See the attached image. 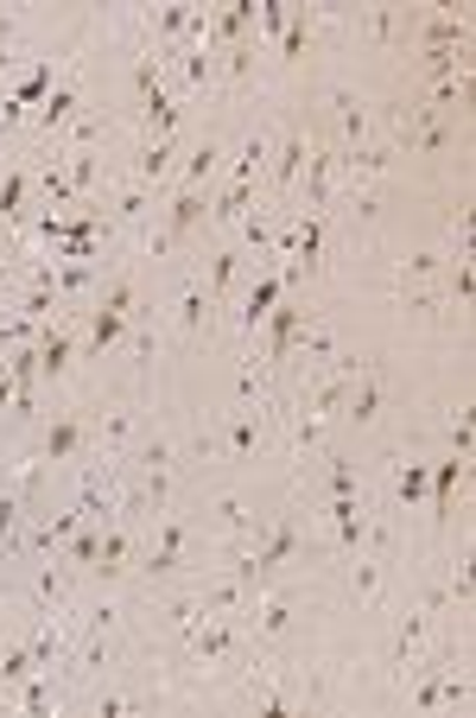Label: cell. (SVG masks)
<instances>
[{
	"label": "cell",
	"instance_id": "cell-1",
	"mask_svg": "<svg viewBox=\"0 0 476 718\" xmlns=\"http://www.w3.org/2000/svg\"><path fill=\"white\" fill-rule=\"evenodd\" d=\"M413 674H426L413 687V712H457V706H470V674L464 667H445V662H432V655H420Z\"/></svg>",
	"mask_w": 476,
	"mask_h": 718
},
{
	"label": "cell",
	"instance_id": "cell-2",
	"mask_svg": "<svg viewBox=\"0 0 476 718\" xmlns=\"http://www.w3.org/2000/svg\"><path fill=\"white\" fill-rule=\"evenodd\" d=\"M184 521H172V515H159V540L147 547V560H140V579L147 585H166V579H178V566H184Z\"/></svg>",
	"mask_w": 476,
	"mask_h": 718
},
{
	"label": "cell",
	"instance_id": "cell-3",
	"mask_svg": "<svg viewBox=\"0 0 476 718\" xmlns=\"http://www.w3.org/2000/svg\"><path fill=\"white\" fill-rule=\"evenodd\" d=\"M426 642H432V611L420 604V611H406V616H401V630H394V642H388V667L413 674V662L426 655Z\"/></svg>",
	"mask_w": 476,
	"mask_h": 718
},
{
	"label": "cell",
	"instance_id": "cell-4",
	"mask_svg": "<svg viewBox=\"0 0 476 718\" xmlns=\"http://www.w3.org/2000/svg\"><path fill=\"white\" fill-rule=\"evenodd\" d=\"M76 350H83V344H76L57 318H51V325H39V382H64V376H71V362H76Z\"/></svg>",
	"mask_w": 476,
	"mask_h": 718
},
{
	"label": "cell",
	"instance_id": "cell-5",
	"mask_svg": "<svg viewBox=\"0 0 476 718\" xmlns=\"http://www.w3.org/2000/svg\"><path fill=\"white\" fill-rule=\"evenodd\" d=\"M305 318H311V312H305L299 299H279V306L267 312V362H286V357H293V337H299Z\"/></svg>",
	"mask_w": 476,
	"mask_h": 718
},
{
	"label": "cell",
	"instance_id": "cell-6",
	"mask_svg": "<svg viewBox=\"0 0 476 718\" xmlns=\"http://www.w3.org/2000/svg\"><path fill=\"white\" fill-rule=\"evenodd\" d=\"M203 223H210V204H203V191L178 184L172 210H166V235H172V249H178V242H191V235H198Z\"/></svg>",
	"mask_w": 476,
	"mask_h": 718
},
{
	"label": "cell",
	"instance_id": "cell-7",
	"mask_svg": "<svg viewBox=\"0 0 476 718\" xmlns=\"http://www.w3.org/2000/svg\"><path fill=\"white\" fill-rule=\"evenodd\" d=\"M248 616H254V636L261 642H279L293 630V598H286V591H254Z\"/></svg>",
	"mask_w": 476,
	"mask_h": 718
},
{
	"label": "cell",
	"instance_id": "cell-8",
	"mask_svg": "<svg viewBox=\"0 0 476 718\" xmlns=\"http://www.w3.org/2000/svg\"><path fill=\"white\" fill-rule=\"evenodd\" d=\"M83 452V420L76 413H57L45 426V439H39V464H64V458H76Z\"/></svg>",
	"mask_w": 476,
	"mask_h": 718
},
{
	"label": "cell",
	"instance_id": "cell-9",
	"mask_svg": "<svg viewBox=\"0 0 476 718\" xmlns=\"http://www.w3.org/2000/svg\"><path fill=\"white\" fill-rule=\"evenodd\" d=\"M343 420H356V426H369V420H381V376L362 362V376L350 382V394H343Z\"/></svg>",
	"mask_w": 476,
	"mask_h": 718
},
{
	"label": "cell",
	"instance_id": "cell-10",
	"mask_svg": "<svg viewBox=\"0 0 476 718\" xmlns=\"http://www.w3.org/2000/svg\"><path fill=\"white\" fill-rule=\"evenodd\" d=\"M305 154H311V147H305V128H286L274 140V184H279V191H293V184H299Z\"/></svg>",
	"mask_w": 476,
	"mask_h": 718
},
{
	"label": "cell",
	"instance_id": "cell-11",
	"mask_svg": "<svg viewBox=\"0 0 476 718\" xmlns=\"http://www.w3.org/2000/svg\"><path fill=\"white\" fill-rule=\"evenodd\" d=\"M330 528H337V547H343V553H356V547H362V535H369V515H362V503H356V496H330Z\"/></svg>",
	"mask_w": 476,
	"mask_h": 718
},
{
	"label": "cell",
	"instance_id": "cell-12",
	"mask_svg": "<svg viewBox=\"0 0 476 718\" xmlns=\"http://www.w3.org/2000/svg\"><path fill=\"white\" fill-rule=\"evenodd\" d=\"M127 560H134V540H127L121 521H108V528H102V553H96V566H89V572L108 585V579H121V572H127Z\"/></svg>",
	"mask_w": 476,
	"mask_h": 718
},
{
	"label": "cell",
	"instance_id": "cell-13",
	"mask_svg": "<svg viewBox=\"0 0 476 718\" xmlns=\"http://www.w3.org/2000/svg\"><path fill=\"white\" fill-rule=\"evenodd\" d=\"M166 179H172V134L147 140L140 159H134V184H140V191H152V184H166Z\"/></svg>",
	"mask_w": 476,
	"mask_h": 718
},
{
	"label": "cell",
	"instance_id": "cell-14",
	"mask_svg": "<svg viewBox=\"0 0 476 718\" xmlns=\"http://www.w3.org/2000/svg\"><path fill=\"white\" fill-rule=\"evenodd\" d=\"M223 445H229V458H235V464L254 458V452H261V413H254V408H235V413H229Z\"/></svg>",
	"mask_w": 476,
	"mask_h": 718
},
{
	"label": "cell",
	"instance_id": "cell-15",
	"mask_svg": "<svg viewBox=\"0 0 476 718\" xmlns=\"http://www.w3.org/2000/svg\"><path fill=\"white\" fill-rule=\"evenodd\" d=\"M464 464H470V458H445V464H432L426 496H432V515H438V521L452 515V496H457V484H464Z\"/></svg>",
	"mask_w": 476,
	"mask_h": 718
},
{
	"label": "cell",
	"instance_id": "cell-16",
	"mask_svg": "<svg viewBox=\"0 0 476 718\" xmlns=\"http://www.w3.org/2000/svg\"><path fill=\"white\" fill-rule=\"evenodd\" d=\"M286 286H293L286 274H267V281L254 286V293H248V306H242V331H261V325H267V312H274L279 299H286Z\"/></svg>",
	"mask_w": 476,
	"mask_h": 718
},
{
	"label": "cell",
	"instance_id": "cell-17",
	"mask_svg": "<svg viewBox=\"0 0 476 718\" xmlns=\"http://www.w3.org/2000/svg\"><path fill=\"white\" fill-rule=\"evenodd\" d=\"M178 331H184V337H198L203 331V318H210V286H203V281H184V286H178Z\"/></svg>",
	"mask_w": 476,
	"mask_h": 718
},
{
	"label": "cell",
	"instance_id": "cell-18",
	"mask_svg": "<svg viewBox=\"0 0 476 718\" xmlns=\"http://www.w3.org/2000/svg\"><path fill=\"white\" fill-rule=\"evenodd\" d=\"M127 325H134V318H121V312H89V337H83V350H89V357H102V350H115V344H121L127 337Z\"/></svg>",
	"mask_w": 476,
	"mask_h": 718
},
{
	"label": "cell",
	"instance_id": "cell-19",
	"mask_svg": "<svg viewBox=\"0 0 476 718\" xmlns=\"http://www.w3.org/2000/svg\"><path fill=\"white\" fill-rule=\"evenodd\" d=\"M267 159H274V140H267V134H248V140H242V154H235L229 184H254L261 172H267Z\"/></svg>",
	"mask_w": 476,
	"mask_h": 718
},
{
	"label": "cell",
	"instance_id": "cell-20",
	"mask_svg": "<svg viewBox=\"0 0 476 718\" xmlns=\"http://www.w3.org/2000/svg\"><path fill=\"white\" fill-rule=\"evenodd\" d=\"M330 103H337V128H343V140H350V147H362V134H369V103H362V96H350V89H337Z\"/></svg>",
	"mask_w": 476,
	"mask_h": 718
},
{
	"label": "cell",
	"instance_id": "cell-21",
	"mask_svg": "<svg viewBox=\"0 0 476 718\" xmlns=\"http://www.w3.org/2000/svg\"><path fill=\"white\" fill-rule=\"evenodd\" d=\"M140 122H147V140H159V134L178 128V103L166 89H152V96H140Z\"/></svg>",
	"mask_w": 476,
	"mask_h": 718
},
{
	"label": "cell",
	"instance_id": "cell-22",
	"mask_svg": "<svg viewBox=\"0 0 476 718\" xmlns=\"http://www.w3.org/2000/svg\"><path fill=\"white\" fill-rule=\"evenodd\" d=\"M216 166H223V147H216V140H198V147H191V159H184V172H178V184L203 191V179H210Z\"/></svg>",
	"mask_w": 476,
	"mask_h": 718
},
{
	"label": "cell",
	"instance_id": "cell-23",
	"mask_svg": "<svg viewBox=\"0 0 476 718\" xmlns=\"http://www.w3.org/2000/svg\"><path fill=\"white\" fill-rule=\"evenodd\" d=\"M71 122H76V89L71 83H57V89L45 96V108H39V128L57 134V128H71Z\"/></svg>",
	"mask_w": 476,
	"mask_h": 718
},
{
	"label": "cell",
	"instance_id": "cell-24",
	"mask_svg": "<svg viewBox=\"0 0 476 718\" xmlns=\"http://www.w3.org/2000/svg\"><path fill=\"white\" fill-rule=\"evenodd\" d=\"M64 547V560L71 566H96V553H102V521H83L71 540H57Z\"/></svg>",
	"mask_w": 476,
	"mask_h": 718
},
{
	"label": "cell",
	"instance_id": "cell-25",
	"mask_svg": "<svg viewBox=\"0 0 476 718\" xmlns=\"http://www.w3.org/2000/svg\"><path fill=\"white\" fill-rule=\"evenodd\" d=\"M25 210V166H7L0 172V223H20Z\"/></svg>",
	"mask_w": 476,
	"mask_h": 718
},
{
	"label": "cell",
	"instance_id": "cell-26",
	"mask_svg": "<svg viewBox=\"0 0 476 718\" xmlns=\"http://www.w3.org/2000/svg\"><path fill=\"white\" fill-rule=\"evenodd\" d=\"M254 204V184H223V198L210 204V223H242Z\"/></svg>",
	"mask_w": 476,
	"mask_h": 718
},
{
	"label": "cell",
	"instance_id": "cell-27",
	"mask_svg": "<svg viewBox=\"0 0 476 718\" xmlns=\"http://www.w3.org/2000/svg\"><path fill=\"white\" fill-rule=\"evenodd\" d=\"M20 503H25L20 489H7V484H0V553H13V540H20V521H25Z\"/></svg>",
	"mask_w": 476,
	"mask_h": 718
},
{
	"label": "cell",
	"instance_id": "cell-28",
	"mask_svg": "<svg viewBox=\"0 0 476 718\" xmlns=\"http://www.w3.org/2000/svg\"><path fill=\"white\" fill-rule=\"evenodd\" d=\"M235 274H242V255L235 249H216L210 255V299H223L229 286H235Z\"/></svg>",
	"mask_w": 476,
	"mask_h": 718
},
{
	"label": "cell",
	"instance_id": "cell-29",
	"mask_svg": "<svg viewBox=\"0 0 476 718\" xmlns=\"http://www.w3.org/2000/svg\"><path fill=\"white\" fill-rule=\"evenodd\" d=\"M426 477H432V464H401L394 496H401V503H420V496H426Z\"/></svg>",
	"mask_w": 476,
	"mask_h": 718
},
{
	"label": "cell",
	"instance_id": "cell-30",
	"mask_svg": "<svg viewBox=\"0 0 476 718\" xmlns=\"http://www.w3.org/2000/svg\"><path fill=\"white\" fill-rule=\"evenodd\" d=\"M350 591H356V604H375V591H381V560H356Z\"/></svg>",
	"mask_w": 476,
	"mask_h": 718
},
{
	"label": "cell",
	"instance_id": "cell-31",
	"mask_svg": "<svg viewBox=\"0 0 476 718\" xmlns=\"http://www.w3.org/2000/svg\"><path fill=\"white\" fill-rule=\"evenodd\" d=\"M305 45H311V20H305V13H293V20H286V32H279V52L299 57Z\"/></svg>",
	"mask_w": 476,
	"mask_h": 718
},
{
	"label": "cell",
	"instance_id": "cell-32",
	"mask_svg": "<svg viewBox=\"0 0 476 718\" xmlns=\"http://www.w3.org/2000/svg\"><path fill=\"white\" fill-rule=\"evenodd\" d=\"M191 32V7H159V39L172 45V39H184Z\"/></svg>",
	"mask_w": 476,
	"mask_h": 718
},
{
	"label": "cell",
	"instance_id": "cell-33",
	"mask_svg": "<svg viewBox=\"0 0 476 718\" xmlns=\"http://www.w3.org/2000/svg\"><path fill=\"white\" fill-rule=\"evenodd\" d=\"M115 217H121V223H140V217H147V191H140V184H127L121 198H115Z\"/></svg>",
	"mask_w": 476,
	"mask_h": 718
},
{
	"label": "cell",
	"instance_id": "cell-34",
	"mask_svg": "<svg viewBox=\"0 0 476 718\" xmlns=\"http://www.w3.org/2000/svg\"><path fill=\"white\" fill-rule=\"evenodd\" d=\"M127 439H134V413H108V426H102V445H108V452H121Z\"/></svg>",
	"mask_w": 476,
	"mask_h": 718
},
{
	"label": "cell",
	"instance_id": "cell-35",
	"mask_svg": "<svg viewBox=\"0 0 476 718\" xmlns=\"http://www.w3.org/2000/svg\"><path fill=\"white\" fill-rule=\"evenodd\" d=\"M242 242H248L254 255H261V249L274 242V230H267V217H261V210H248V217H242Z\"/></svg>",
	"mask_w": 476,
	"mask_h": 718
},
{
	"label": "cell",
	"instance_id": "cell-36",
	"mask_svg": "<svg viewBox=\"0 0 476 718\" xmlns=\"http://www.w3.org/2000/svg\"><path fill=\"white\" fill-rule=\"evenodd\" d=\"M452 458H470V408L452 413Z\"/></svg>",
	"mask_w": 476,
	"mask_h": 718
},
{
	"label": "cell",
	"instance_id": "cell-37",
	"mask_svg": "<svg viewBox=\"0 0 476 718\" xmlns=\"http://www.w3.org/2000/svg\"><path fill=\"white\" fill-rule=\"evenodd\" d=\"M445 598L470 604V560H452V579H445Z\"/></svg>",
	"mask_w": 476,
	"mask_h": 718
},
{
	"label": "cell",
	"instance_id": "cell-38",
	"mask_svg": "<svg viewBox=\"0 0 476 718\" xmlns=\"http://www.w3.org/2000/svg\"><path fill=\"white\" fill-rule=\"evenodd\" d=\"M96 712H102V718H121V712H140V699H134V693H102V699H96Z\"/></svg>",
	"mask_w": 476,
	"mask_h": 718
},
{
	"label": "cell",
	"instance_id": "cell-39",
	"mask_svg": "<svg viewBox=\"0 0 476 718\" xmlns=\"http://www.w3.org/2000/svg\"><path fill=\"white\" fill-rule=\"evenodd\" d=\"M330 496H356V464H330Z\"/></svg>",
	"mask_w": 476,
	"mask_h": 718
},
{
	"label": "cell",
	"instance_id": "cell-40",
	"mask_svg": "<svg viewBox=\"0 0 476 718\" xmlns=\"http://www.w3.org/2000/svg\"><path fill=\"white\" fill-rule=\"evenodd\" d=\"M13 401H20V382H13V376H7V362H0V408H13Z\"/></svg>",
	"mask_w": 476,
	"mask_h": 718
},
{
	"label": "cell",
	"instance_id": "cell-41",
	"mask_svg": "<svg viewBox=\"0 0 476 718\" xmlns=\"http://www.w3.org/2000/svg\"><path fill=\"white\" fill-rule=\"evenodd\" d=\"M13 286V255H0V293Z\"/></svg>",
	"mask_w": 476,
	"mask_h": 718
}]
</instances>
